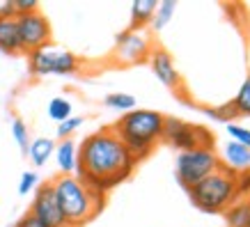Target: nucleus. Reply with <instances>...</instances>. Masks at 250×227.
<instances>
[{
    "label": "nucleus",
    "instance_id": "f8f14e48",
    "mask_svg": "<svg viewBox=\"0 0 250 227\" xmlns=\"http://www.w3.org/2000/svg\"><path fill=\"white\" fill-rule=\"evenodd\" d=\"M220 167L229 170L232 174H239L243 170H250V149L239 143L228 140V144L223 147V154H218Z\"/></svg>",
    "mask_w": 250,
    "mask_h": 227
},
{
    "label": "nucleus",
    "instance_id": "2eb2a0df",
    "mask_svg": "<svg viewBox=\"0 0 250 227\" xmlns=\"http://www.w3.org/2000/svg\"><path fill=\"white\" fill-rule=\"evenodd\" d=\"M55 154V140L53 138L39 136L35 140H30V147H28V159L32 161V165L44 167L48 161L53 159Z\"/></svg>",
    "mask_w": 250,
    "mask_h": 227
},
{
    "label": "nucleus",
    "instance_id": "f3484780",
    "mask_svg": "<svg viewBox=\"0 0 250 227\" xmlns=\"http://www.w3.org/2000/svg\"><path fill=\"white\" fill-rule=\"evenodd\" d=\"M177 7H179V2H177V0H161L159 5H156V12H154V16H152V21H149V28H147V30H149V32L166 30L167 25H170V21L174 19Z\"/></svg>",
    "mask_w": 250,
    "mask_h": 227
},
{
    "label": "nucleus",
    "instance_id": "4be33fe9",
    "mask_svg": "<svg viewBox=\"0 0 250 227\" xmlns=\"http://www.w3.org/2000/svg\"><path fill=\"white\" fill-rule=\"evenodd\" d=\"M12 138L14 143L19 144L21 154L28 156V147H30V133H28V124L21 120V117H14L12 120Z\"/></svg>",
    "mask_w": 250,
    "mask_h": 227
},
{
    "label": "nucleus",
    "instance_id": "4468645a",
    "mask_svg": "<svg viewBox=\"0 0 250 227\" xmlns=\"http://www.w3.org/2000/svg\"><path fill=\"white\" fill-rule=\"evenodd\" d=\"M0 51L5 55L23 53L16 19H2V16H0Z\"/></svg>",
    "mask_w": 250,
    "mask_h": 227
},
{
    "label": "nucleus",
    "instance_id": "c85d7f7f",
    "mask_svg": "<svg viewBox=\"0 0 250 227\" xmlns=\"http://www.w3.org/2000/svg\"><path fill=\"white\" fill-rule=\"evenodd\" d=\"M14 227H46V225L37 218V216H32L30 211H25V213L21 216V218H19V220L14 223Z\"/></svg>",
    "mask_w": 250,
    "mask_h": 227
},
{
    "label": "nucleus",
    "instance_id": "7c9ffc66",
    "mask_svg": "<svg viewBox=\"0 0 250 227\" xmlns=\"http://www.w3.org/2000/svg\"><path fill=\"white\" fill-rule=\"evenodd\" d=\"M248 200H250V197H248Z\"/></svg>",
    "mask_w": 250,
    "mask_h": 227
},
{
    "label": "nucleus",
    "instance_id": "b1692460",
    "mask_svg": "<svg viewBox=\"0 0 250 227\" xmlns=\"http://www.w3.org/2000/svg\"><path fill=\"white\" fill-rule=\"evenodd\" d=\"M39 174L35 172V170H25V172L21 174V179H19V195H30V193H35V190L39 188Z\"/></svg>",
    "mask_w": 250,
    "mask_h": 227
},
{
    "label": "nucleus",
    "instance_id": "2f4dec72",
    "mask_svg": "<svg viewBox=\"0 0 250 227\" xmlns=\"http://www.w3.org/2000/svg\"><path fill=\"white\" fill-rule=\"evenodd\" d=\"M248 227H250V225H248Z\"/></svg>",
    "mask_w": 250,
    "mask_h": 227
},
{
    "label": "nucleus",
    "instance_id": "423d86ee",
    "mask_svg": "<svg viewBox=\"0 0 250 227\" xmlns=\"http://www.w3.org/2000/svg\"><path fill=\"white\" fill-rule=\"evenodd\" d=\"M218 167H220L218 151L209 149V147L177 151V159H174V174H177V182L182 184L184 188L195 186L197 182H202L205 177L216 172Z\"/></svg>",
    "mask_w": 250,
    "mask_h": 227
},
{
    "label": "nucleus",
    "instance_id": "a211bd4d",
    "mask_svg": "<svg viewBox=\"0 0 250 227\" xmlns=\"http://www.w3.org/2000/svg\"><path fill=\"white\" fill-rule=\"evenodd\" d=\"M228 227H248L250 225V200H236L232 206L223 211Z\"/></svg>",
    "mask_w": 250,
    "mask_h": 227
},
{
    "label": "nucleus",
    "instance_id": "7ed1b4c3",
    "mask_svg": "<svg viewBox=\"0 0 250 227\" xmlns=\"http://www.w3.org/2000/svg\"><path fill=\"white\" fill-rule=\"evenodd\" d=\"M55 197L60 202L67 227H83L101 213L106 197L90 190L76 174H58L53 182Z\"/></svg>",
    "mask_w": 250,
    "mask_h": 227
},
{
    "label": "nucleus",
    "instance_id": "aec40b11",
    "mask_svg": "<svg viewBox=\"0 0 250 227\" xmlns=\"http://www.w3.org/2000/svg\"><path fill=\"white\" fill-rule=\"evenodd\" d=\"M46 115H48L55 124H60V122L74 117V106H71V101H69V99L53 97L51 101H48V106H46Z\"/></svg>",
    "mask_w": 250,
    "mask_h": 227
},
{
    "label": "nucleus",
    "instance_id": "6ab92c4d",
    "mask_svg": "<svg viewBox=\"0 0 250 227\" xmlns=\"http://www.w3.org/2000/svg\"><path fill=\"white\" fill-rule=\"evenodd\" d=\"M229 106H232L236 117H250V74L243 78L241 87L236 90L234 99L229 101Z\"/></svg>",
    "mask_w": 250,
    "mask_h": 227
},
{
    "label": "nucleus",
    "instance_id": "bb28decb",
    "mask_svg": "<svg viewBox=\"0 0 250 227\" xmlns=\"http://www.w3.org/2000/svg\"><path fill=\"white\" fill-rule=\"evenodd\" d=\"M236 182V195L239 200H248L250 197V170H243V172L234 174Z\"/></svg>",
    "mask_w": 250,
    "mask_h": 227
},
{
    "label": "nucleus",
    "instance_id": "39448f33",
    "mask_svg": "<svg viewBox=\"0 0 250 227\" xmlns=\"http://www.w3.org/2000/svg\"><path fill=\"white\" fill-rule=\"evenodd\" d=\"M28 69L35 78L44 76H74L81 69V60L69 48H62L58 44H46L37 51L28 53Z\"/></svg>",
    "mask_w": 250,
    "mask_h": 227
},
{
    "label": "nucleus",
    "instance_id": "9b49d317",
    "mask_svg": "<svg viewBox=\"0 0 250 227\" xmlns=\"http://www.w3.org/2000/svg\"><path fill=\"white\" fill-rule=\"evenodd\" d=\"M147 62H149V69H152V74L159 78L161 85H166L167 90H172L174 94H182L184 81H182L179 69H177V64H174V60H172V55H170V51H166L163 46H154Z\"/></svg>",
    "mask_w": 250,
    "mask_h": 227
},
{
    "label": "nucleus",
    "instance_id": "f03ea898",
    "mask_svg": "<svg viewBox=\"0 0 250 227\" xmlns=\"http://www.w3.org/2000/svg\"><path fill=\"white\" fill-rule=\"evenodd\" d=\"M163 120H166V115H161L159 110L138 108V110H129V113L122 115L113 124V131L120 136V140L129 149L133 161L140 163L161 143Z\"/></svg>",
    "mask_w": 250,
    "mask_h": 227
},
{
    "label": "nucleus",
    "instance_id": "6e6552de",
    "mask_svg": "<svg viewBox=\"0 0 250 227\" xmlns=\"http://www.w3.org/2000/svg\"><path fill=\"white\" fill-rule=\"evenodd\" d=\"M154 39L152 32L147 30H133L126 28L115 37V48H113V62L120 67H133L140 62L149 60V53L154 48Z\"/></svg>",
    "mask_w": 250,
    "mask_h": 227
},
{
    "label": "nucleus",
    "instance_id": "dca6fc26",
    "mask_svg": "<svg viewBox=\"0 0 250 227\" xmlns=\"http://www.w3.org/2000/svg\"><path fill=\"white\" fill-rule=\"evenodd\" d=\"M156 0H136L131 5V21H129V28L133 30H145L149 28V21H152L154 12H156Z\"/></svg>",
    "mask_w": 250,
    "mask_h": 227
},
{
    "label": "nucleus",
    "instance_id": "9d476101",
    "mask_svg": "<svg viewBox=\"0 0 250 227\" xmlns=\"http://www.w3.org/2000/svg\"><path fill=\"white\" fill-rule=\"evenodd\" d=\"M28 211L32 216H37L46 227H67L64 216H62V209H60V202L55 197V190L51 182L39 184V188L35 190V197H32V205Z\"/></svg>",
    "mask_w": 250,
    "mask_h": 227
},
{
    "label": "nucleus",
    "instance_id": "a878e982",
    "mask_svg": "<svg viewBox=\"0 0 250 227\" xmlns=\"http://www.w3.org/2000/svg\"><path fill=\"white\" fill-rule=\"evenodd\" d=\"M205 115H207V117H211V120H216V122H225V124H228V122H232V117H236L229 103H225V106L205 108Z\"/></svg>",
    "mask_w": 250,
    "mask_h": 227
},
{
    "label": "nucleus",
    "instance_id": "1a4fd4ad",
    "mask_svg": "<svg viewBox=\"0 0 250 227\" xmlns=\"http://www.w3.org/2000/svg\"><path fill=\"white\" fill-rule=\"evenodd\" d=\"M16 25H19L21 48H23V53L25 55L53 41V28H51V21H48V16H46L42 9L30 12V14L16 16Z\"/></svg>",
    "mask_w": 250,
    "mask_h": 227
},
{
    "label": "nucleus",
    "instance_id": "f257e3e1",
    "mask_svg": "<svg viewBox=\"0 0 250 227\" xmlns=\"http://www.w3.org/2000/svg\"><path fill=\"white\" fill-rule=\"evenodd\" d=\"M136 161L124 147L120 136L113 126L99 129L78 144V170L76 177L90 190L106 197L115 186L126 182L133 170Z\"/></svg>",
    "mask_w": 250,
    "mask_h": 227
},
{
    "label": "nucleus",
    "instance_id": "5701e85b",
    "mask_svg": "<svg viewBox=\"0 0 250 227\" xmlns=\"http://www.w3.org/2000/svg\"><path fill=\"white\" fill-rule=\"evenodd\" d=\"M225 131H228V136L232 143H239L250 149V129H246L243 124H236V122H228V124H225Z\"/></svg>",
    "mask_w": 250,
    "mask_h": 227
},
{
    "label": "nucleus",
    "instance_id": "0eeeda50",
    "mask_svg": "<svg viewBox=\"0 0 250 227\" xmlns=\"http://www.w3.org/2000/svg\"><path fill=\"white\" fill-rule=\"evenodd\" d=\"M161 143H166L167 147H174L177 151H188L197 149V147L213 149V133L200 124H190V122H184L179 117H166Z\"/></svg>",
    "mask_w": 250,
    "mask_h": 227
},
{
    "label": "nucleus",
    "instance_id": "20e7f679",
    "mask_svg": "<svg viewBox=\"0 0 250 227\" xmlns=\"http://www.w3.org/2000/svg\"><path fill=\"white\" fill-rule=\"evenodd\" d=\"M186 190H188L193 206L205 213H223L239 200L234 174L225 167H218L216 172H211L202 182H197L195 186H190Z\"/></svg>",
    "mask_w": 250,
    "mask_h": 227
},
{
    "label": "nucleus",
    "instance_id": "ddd939ff",
    "mask_svg": "<svg viewBox=\"0 0 250 227\" xmlns=\"http://www.w3.org/2000/svg\"><path fill=\"white\" fill-rule=\"evenodd\" d=\"M55 163L60 174H76L78 170V144L69 138V140H60L55 143Z\"/></svg>",
    "mask_w": 250,
    "mask_h": 227
},
{
    "label": "nucleus",
    "instance_id": "c756f323",
    "mask_svg": "<svg viewBox=\"0 0 250 227\" xmlns=\"http://www.w3.org/2000/svg\"><path fill=\"white\" fill-rule=\"evenodd\" d=\"M0 16L2 19H16V7H14V0H7L0 5Z\"/></svg>",
    "mask_w": 250,
    "mask_h": 227
},
{
    "label": "nucleus",
    "instance_id": "393cba45",
    "mask_svg": "<svg viewBox=\"0 0 250 227\" xmlns=\"http://www.w3.org/2000/svg\"><path fill=\"white\" fill-rule=\"evenodd\" d=\"M83 117H78V115H74V117H69V120L60 122L58 124V140H69V138L74 136L81 126H83Z\"/></svg>",
    "mask_w": 250,
    "mask_h": 227
},
{
    "label": "nucleus",
    "instance_id": "412c9836",
    "mask_svg": "<svg viewBox=\"0 0 250 227\" xmlns=\"http://www.w3.org/2000/svg\"><path fill=\"white\" fill-rule=\"evenodd\" d=\"M104 106L110 108V110H120L124 115L129 110H136V97H131L126 92H110L104 97Z\"/></svg>",
    "mask_w": 250,
    "mask_h": 227
},
{
    "label": "nucleus",
    "instance_id": "cd10ccee",
    "mask_svg": "<svg viewBox=\"0 0 250 227\" xmlns=\"http://www.w3.org/2000/svg\"><path fill=\"white\" fill-rule=\"evenodd\" d=\"M14 7H16V16H21V14L37 12L39 5H37V0H14Z\"/></svg>",
    "mask_w": 250,
    "mask_h": 227
}]
</instances>
